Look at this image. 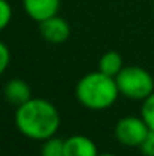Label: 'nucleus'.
Instances as JSON below:
<instances>
[{
    "label": "nucleus",
    "mask_w": 154,
    "mask_h": 156,
    "mask_svg": "<svg viewBox=\"0 0 154 156\" xmlns=\"http://www.w3.org/2000/svg\"><path fill=\"white\" fill-rule=\"evenodd\" d=\"M15 126L20 133L35 141H46L56 135L60 115L54 105L46 99H30L17 106Z\"/></svg>",
    "instance_id": "f257e3e1"
},
{
    "label": "nucleus",
    "mask_w": 154,
    "mask_h": 156,
    "mask_svg": "<svg viewBox=\"0 0 154 156\" xmlns=\"http://www.w3.org/2000/svg\"><path fill=\"white\" fill-rule=\"evenodd\" d=\"M119 90L115 77L98 71L85 74L76 85V99L91 111H103L116 102Z\"/></svg>",
    "instance_id": "f03ea898"
},
{
    "label": "nucleus",
    "mask_w": 154,
    "mask_h": 156,
    "mask_svg": "<svg viewBox=\"0 0 154 156\" xmlns=\"http://www.w3.org/2000/svg\"><path fill=\"white\" fill-rule=\"evenodd\" d=\"M119 94L132 100H145L154 91L153 76L142 67L128 65L122 67V70L115 77Z\"/></svg>",
    "instance_id": "7ed1b4c3"
},
{
    "label": "nucleus",
    "mask_w": 154,
    "mask_h": 156,
    "mask_svg": "<svg viewBox=\"0 0 154 156\" xmlns=\"http://www.w3.org/2000/svg\"><path fill=\"white\" fill-rule=\"evenodd\" d=\"M150 127L144 121L142 117L127 115L122 117L115 126V136L116 140L127 147H139L145 140Z\"/></svg>",
    "instance_id": "20e7f679"
},
{
    "label": "nucleus",
    "mask_w": 154,
    "mask_h": 156,
    "mask_svg": "<svg viewBox=\"0 0 154 156\" xmlns=\"http://www.w3.org/2000/svg\"><path fill=\"white\" fill-rule=\"evenodd\" d=\"M39 34L50 44H62L70 38L71 26L65 18L54 15L39 23Z\"/></svg>",
    "instance_id": "39448f33"
},
{
    "label": "nucleus",
    "mask_w": 154,
    "mask_h": 156,
    "mask_svg": "<svg viewBox=\"0 0 154 156\" xmlns=\"http://www.w3.org/2000/svg\"><path fill=\"white\" fill-rule=\"evenodd\" d=\"M23 8L33 21L41 23L57 15L60 0H23Z\"/></svg>",
    "instance_id": "423d86ee"
},
{
    "label": "nucleus",
    "mask_w": 154,
    "mask_h": 156,
    "mask_svg": "<svg viewBox=\"0 0 154 156\" xmlns=\"http://www.w3.org/2000/svg\"><path fill=\"white\" fill-rule=\"evenodd\" d=\"M95 143L85 135L68 136L63 143V156H97Z\"/></svg>",
    "instance_id": "0eeeda50"
},
{
    "label": "nucleus",
    "mask_w": 154,
    "mask_h": 156,
    "mask_svg": "<svg viewBox=\"0 0 154 156\" xmlns=\"http://www.w3.org/2000/svg\"><path fill=\"white\" fill-rule=\"evenodd\" d=\"M3 93H5V99L8 100V103L14 105V106H20L32 99L30 87L23 79H11L5 85Z\"/></svg>",
    "instance_id": "6e6552de"
},
{
    "label": "nucleus",
    "mask_w": 154,
    "mask_h": 156,
    "mask_svg": "<svg viewBox=\"0 0 154 156\" xmlns=\"http://www.w3.org/2000/svg\"><path fill=\"white\" fill-rule=\"evenodd\" d=\"M122 58L121 55L115 50H109V52L103 53L100 61H98V70L112 77H116V74L122 70Z\"/></svg>",
    "instance_id": "1a4fd4ad"
},
{
    "label": "nucleus",
    "mask_w": 154,
    "mask_h": 156,
    "mask_svg": "<svg viewBox=\"0 0 154 156\" xmlns=\"http://www.w3.org/2000/svg\"><path fill=\"white\" fill-rule=\"evenodd\" d=\"M63 143L65 140L54 135L47 138L41 147V156H63Z\"/></svg>",
    "instance_id": "9d476101"
},
{
    "label": "nucleus",
    "mask_w": 154,
    "mask_h": 156,
    "mask_svg": "<svg viewBox=\"0 0 154 156\" xmlns=\"http://www.w3.org/2000/svg\"><path fill=\"white\" fill-rule=\"evenodd\" d=\"M141 117L147 123V126L154 130V91L144 100L142 109H141Z\"/></svg>",
    "instance_id": "9b49d317"
},
{
    "label": "nucleus",
    "mask_w": 154,
    "mask_h": 156,
    "mask_svg": "<svg viewBox=\"0 0 154 156\" xmlns=\"http://www.w3.org/2000/svg\"><path fill=\"white\" fill-rule=\"evenodd\" d=\"M12 20V8L8 0H0V30L6 29Z\"/></svg>",
    "instance_id": "f8f14e48"
},
{
    "label": "nucleus",
    "mask_w": 154,
    "mask_h": 156,
    "mask_svg": "<svg viewBox=\"0 0 154 156\" xmlns=\"http://www.w3.org/2000/svg\"><path fill=\"white\" fill-rule=\"evenodd\" d=\"M141 152L144 156H154V130H148L145 140L142 141V144L139 146Z\"/></svg>",
    "instance_id": "ddd939ff"
},
{
    "label": "nucleus",
    "mask_w": 154,
    "mask_h": 156,
    "mask_svg": "<svg viewBox=\"0 0 154 156\" xmlns=\"http://www.w3.org/2000/svg\"><path fill=\"white\" fill-rule=\"evenodd\" d=\"M9 62H11V52H9L8 46L0 41V76L6 71Z\"/></svg>",
    "instance_id": "4468645a"
},
{
    "label": "nucleus",
    "mask_w": 154,
    "mask_h": 156,
    "mask_svg": "<svg viewBox=\"0 0 154 156\" xmlns=\"http://www.w3.org/2000/svg\"><path fill=\"white\" fill-rule=\"evenodd\" d=\"M97 156H115V155H112V153H98Z\"/></svg>",
    "instance_id": "2eb2a0df"
},
{
    "label": "nucleus",
    "mask_w": 154,
    "mask_h": 156,
    "mask_svg": "<svg viewBox=\"0 0 154 156\" xmlns=\"http://www.w3.org/2000/svg\"><path fill=\"white\" fill-rule=\"evenodd\" d=\"M0 152H2V147H0Z\"/></svg>",
    "instance_id": "dca6fc26"
},
{
    "label": "nucleus",
    "mask_w": 154,
    "mask_h": 156,
    "mask_svg": "<svg viewBox=\"0 0 154 156\" xmlns=\"http://www.w3.org/2000/svg\"><path fill=\"white\" fill-rule=\"evenodd\" d=\"M153 11H154V6H153Z\"/></svg>",
    "instance_id": "f3484780"
}]
</instances>
